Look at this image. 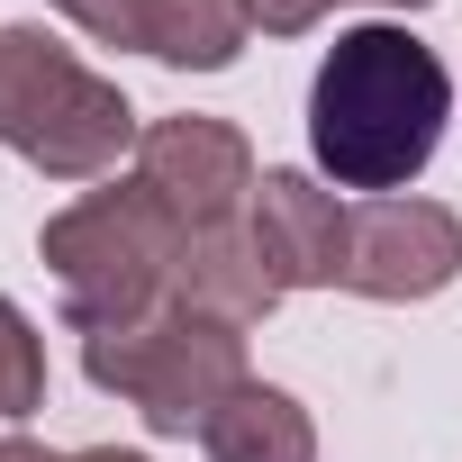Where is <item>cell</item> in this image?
Wrapping results in <instances>:
<instances>
[{"label": "cell", "mask_w": 462, "mask_h": 462, "mask_svg": "<svg viewBox=\"0 0 462 462\" xmlns=\"http://www.w3.org/2000/svg\"><path fill=\"white\" fill-rule=\"evenodd\" d=\"M444 118H453V82H444V55L417 46L408 28L372 19V28H345L309 82V154L336 190H408L435 145H444Z\"/></svg>", "instance_id": "6da1fadb"}, {"label": "cell", "mask_w": 462, "mask_h": 462, "mask_svg": "<svg viewBox=\"0 0 462 462\" xmlns=\"http://www.w3.org/2000/svg\"><path fill=\"white\" fill-rule=\"evenodd\" d=\"M181 245H190V226L145 190V181H109L73 208L46 217V236L37 254L55 263L64 282V318L82 336H109V327H145L181 273Z\"/></svg>", "instance_id": "7a4b0ae2"}, {"label": "cell", "mask_w": 462, "mask_h": 462, "mask_svg": "<svg viewBox=\"0 0 462 462\" xmlns=\"http://www.w3.org/2000/svg\"><path fill=\"white\" fill-rule=\"evenodd\" d=\"M136 109L118 82H100L73 46H55L37 19L0 28V145L37 163L46 181H100L136 145Z\"/></svg>", "instance_id": "3957f363"}, {"label": "cell", "mask_w": 462, "mask_h": 462, "mask_svg": "<svg viewBox=\"0 0 462 462\" xmlns=\"http://www.w3.org/2000/svg\"><path fill=\"white\" fill-rule=\"evenodd\" d=\"M82 372H91V390L127 399L154 435H199L226 399L254 381L245 372V336L236 327H208L190 309H154L145 327L82 336Z\"/></svg>", "instance_id": "277c9868"}, {"label": "cell", "mask_w": 462, "mask_h": 462, "mask_svg": "<svg viewBox=\"0 0 462 462\" xmlns=\"http://www.w3.org/2000/svg\"><path fill=\"white\" fill-rule=\"evenodd\" d=\"M462 282V217L444 199H363L345 226V291L354 300H435Z\"/></svg>", "instance_id": "5b68a950"}, {"label": "cell", "mask_w": 462, "mask_h": 462, "mask_svg": "<svg viewBox=\"0 0 462 462\" xmlns=\"http://www.w3.org/2000/svg\"><path fill=\"white\" fill-rule=\"evenodd\" d=\"M136 181L190 226H236V208L254 199V145L226 118H154L136 136Z\"/></svg>", "instance_id": "8992f818"}, {"label": "cell", "mask_w": 462, "mask_h": 462, "mask_svg": "<svg viewBox=\"0 0 462 462\" xmlns=\"http://www.w3.org/2000/svg\"><path fill=\"white\" fill-rule=\"evenodd\" d=\"M345 226H354V208L318 172H263L254 181V245H263V263H273L282 291L345 282Z\"/></svg>", "instance_id": "52a82bcc"}, {"label": "cell", "mask_w": 462, "mask_h": 462, "mask_svg": "<svg viewBox=\"0 0 462 462\" xmlns=\"http://www.w3.org/2000/svg\"><path fill=\"white\" fill-rule=\"evenodd\" d=\"M291 291L273 282L263 245H254V226H199V236L181 245V273H172V309L208 318V327H263Z\"/></svg>", "instance_id": "ba28073f"}, {"label": "cell", "mask_w": 462, "mask_h": 462, "mask_svg": "<svg viewBox=\"0 0 462 462\" xmlns=\"http://www.w3.org/2000/svg\"><path fill=\"white\" fill-rule=\"evenodd\" d=\"M199 444H208V462H318L309 408L291 390H273V381H245L236 399L199 426Z\"/></svg>", "instance_id": "9c48e42d"}, {"label": "cell", "mask_w": 462, "mask_h": 462, "mask_svg": "<svg viewBox=\"0 0 462 462\" xmlns=\"http://www.w3.org/2000/svg\"><path fill=\"white\" fill-rule=\"evenodd\" d=\"M254 37L245 0H154V64L172 73H226Z\"/></svg>", "instance_id": "30bf717a"}, {"label": "cell", "mask_w": 462, "mask_h": 462, "mask_svg": "<svg viewBox=\"0 0 462 462\" xmlns=\"http://www.w3.org/2000/svg\"><path fill=\"white\" fill-rule=\"evenodd\" d=\"M46 408V345H37V327H28V309L19 300H0V417H37Z\"/></svg>", "instance_id": "8fae6325"}, {"label": "cell", "mask_w": 462, "mask_h": 462, "mask_svg": "<svg viewBox=\"0 0 462 462\" xmlns=\"http://www.w3.org/2000/svg\"><path fill=\"white\" fill-rule=\"evenodd\" d=\"M55 10H64L82 37H100V46H136V55H154V0H55Z\"/></svg>", "instance_id": "7c38bea8"}, {"label": "cell", "mask_w": 462, "mask_h": 462, "mask_svg": "<svg viewBox=\"0 0 462 462\" xmlns=\"http://www.w3.org/2000/svg\"><path fill=\"white\" fill-rule=\"evenodd\" d=\"M245 10H254V28H263V37H309V28L336 10V0H245Z\"/></svg>", "instance_id": "4fadbf2b"}, {"label": "cell", "mask_w": 462, "mask_h": 462, "mask_svg": "<svg viewBox=\"0 0 462 462\" xmlns=\"http://www.w3.org/2000/svg\"><path fill=\"white\" fill-rule=\"evenodd\" d=\"M0 462H64V453H46L37 435H0Z\"/></svg>", "instance_id": "5bb4252c"}, {"label": "cell", "mask_w": 462, "mask_h": 462, "mask_svg": "<svg viewBox=\"0 0 462 462\" xmlns=\"http://www.w3.org/2000/svg\"><path fill=\"white\" fill-rule=\"evenodd\" d=\"M64 462H145V453H118V444H91V453H64Z\"/></svg>", "instance_id": "9a60e30c"}, {"label": "cell", "mask_w": 462, "mask_h": 462, "mask_svg": "<svg viewBox=\"0 0 462 462\" xmlns=\"http://www.w3.org/2000/svg\"><path fill=\"white\" fill-rule=\"evenodd\" d=\"M381 10H426V0H381Z\"/></svg>", "instance_id": "2e32d148"}]
</instances>
